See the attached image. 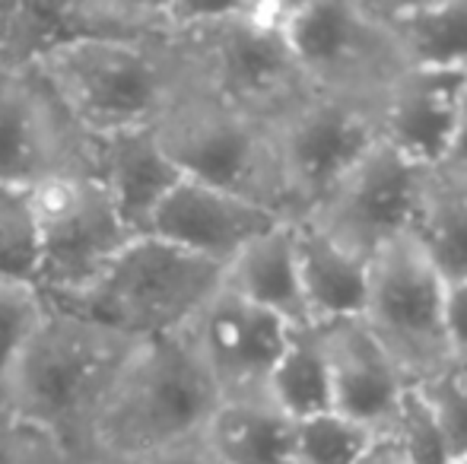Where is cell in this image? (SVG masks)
I'll use <instances>...</instances> for the list:
<instances>
[{
  "label": "cell",
  "instance_id": "obj_9",
  "mask_svg": "<svg viewBox=\"0 0 467 464\" xmlns=\"http://www.w3.org/2000/svg\"><path fill=\"white\" fill-rule=\"evenodd\" d=\"M36 286L48 305L83 296L134 232L96 175H61L29 191Z\"/></svg>",
  "mask_w": 467,
  "mask_h": 464
},
{
  "label": "cell",
  "instance_id": "obj_13",
  "mask_svg": "<svg viewBox=\"0 0 467 464\" xmlns=\"http://www.w3.org/2000/svg\"><path fill=\"white\" fill-rule=\"evenodd\" d=\"M175 38L166 4L143 0H77V4H6L0 64H36L83 42H153Z\"/></svg>",
  "mask_w": 467,
  "mask_h": 464
},
{
  "label": "cell",
  "instance_id": "obj_3",
  "mask_svg": "<svg viewBox=\"0 0 467 464\" xmlns=\"http://www.w3.org/2000/svg\"><path fill=\"white\" fill-rule=\"evenodd\" d=\"M223 395L185 335L134 344L93 433V464H130L201 439Z\"/></svg>",
  "mask_w": 467,
  "mask_h": 464
},
{
  "label": "cell",
  "instance_id": "obj_28",
  "mask_svg": "<svg viewBox=\"0 0 467 464\" xmlns=\"http://www.w3.org/2000/svg\"><path fill=\"white\" fill-rule=\"evenodd\" d=\"M388 436L400 449L407 464H451L449 446H445L442 433H439L417 385L407 388L404 401H400L398 414H394L391 427H388Z\"/></svg>",
  "mask_w": 467,
  "mask_h": 464
},
{
  "label": "cell",
  "instance_id": "obj_20",
  "mask_svg": "<svg viewBox=\"0 0 467 464\" xmlns=\"http://www.w3.org/2000/svg\"><path fill=\"white\" fill-rule=\"evenodd\" d=\"M400 70H467V0H372Z\"/></svg>",
  "mask_w": 467,
  "mask_h": 464
},
{
  "label": "cell",
  "instance_id": "obj_21",
  "mask_svg": "<svg viewBox=\"0 0 467 464\" xmlns=\"http://www.w3.org/2000/svg\"><path fill=\"white\" fill-rule=\"evenodd\" d=\"M201 442L216 464H296V423L265 395L223 397Z\"/></svg>",
  "mask_w": 467,
  "mask_h": 464
},
{
  "label": "cell",
  "instance_id": "obj_5",
  "mask_svg": "<svg viewBox=\"0 0 467 464\" xmlns=\"http://www.w3.org/2000/svg\"><path fill=\"white\" fill-rule=\"evenodd\" d=\"M223 271L226 267L156 235H137L83 296L55 309L74 312L134 344L172 337L223 290Z\"/></svg>",
  "mask_w": 467,
  "mask_h": 464
},
{
  "label": "cell",
  "instance_id": "obj_19",
  "mask_svg": "<svg viewBox=\"0 0 467 464\" xmlns=\"http://www.w3.org/2000/svg\"><path fill=\"white\" fill-rule=\"evenodd\" d=\"M96 179L124 226L134 235H147L150 220L182 181V172L166 156L156 130H130L96 140Z\"/></svg>",
  "mask_w": 467,
  "mask_h": 464
},
{
  "label": "cell",
  "instance_id": "obj_37",
  "mask_svg": "<svg viewBox=\"0 0 467 464\" xmlns=\"http://www.w3.org/2000/svg\"><path fill=\"white\" fill-rule=\"evenodd\" d=\"M462 376H464V378H467V363H464V366H462Z\"/></svg>",
  "mask_w": 467,
  "mask_h": 464
},
{
  "label": "cell",
  "instance_id": "obj_36",
  "mask_svg": "<svg viewBox=\"0 0 467 464\" xmlns=\"http://www.w3.org/2000/svg\"><path fill=\"white\" fill-rule=\"evenodd\" d=\"M451 464H467V452H464V455H458V459H451Z\"/></svg>",
  "mask_w": 467,
  "mask_h": 464
},
{
  "label": "cell",
  "instance_id": "obj_2",
  "mask_svg": "<svg viewBox=\"0 0 467 464\" xmlns=\"http://www.w3.org/2000/svg\"><path fill=\"white\" fill-rule=\"evenodd\" d=\"M166 13L191 80L213 99L271 121L308 93L280 36V0H169Z\"/></svg>",
  "mask_w": 467,
  "mask_h": 464
},
{
  "label": "cell",
  "instance_id": "obj_8",
  "mask_svg": "<svg viewBox=\"0 0 467 464\" xmlns=\"http://www.w3.org/2000/svg\"><path fill=\"white\" fill-rule=\"evenodd\" d=\"M277 23L308 93L375 102L400 70L372 0H280Z\"/></svg>",
  "mask_w": 467,
  "mask_h": 464
},
{
  "label": "cell",
  "instance_id": "obj_34",
  "mask_svg": "<svg viewBox=\"0 0 467 464\" xmlns=\"http://www.w3.org/2000/svg\"><path fill=\"white\" fill-rule=\"evenodd\" d=\"M357 464H407V459L400 455V449L394 446V439L388 433H379L375 439L369 442L363 455H359Z\"/></svg>",
  "mask_w": 467,
  "mask_h": 464
},
{
  "label": "cell",
  "instance_id": "obj_17",
  "mask_svg": "<svg viewBox=\"0 0 467 464\" xmlns=\"http://www.w3.org/2000/svg\"><path fill=\"white\" fill-rule=\"evenodd\" d=\"M318 331L331 366L334 410L375 436L388 433L410 388L407 376L363 322H344Z\"/></svg>",
  "mask_w": 467,
  "mask_h": 464
},
{
  "label": "cell",
  "instance_id": "obj_1",
  "mask_svg": "<svg viewBox=\"0 0 467 464\" xmlns=\"http://www.w3.org/2000/svg\"><path fill=\"white\" fill-rule=\"evenodd\" d=\"M134 341L48 305V315L13 366L0 407L64 449L74 464H93L99 414L128 363Z\"/></svg>",
  "mask_w": 467,
  "mask_h": 464
},
{
  "label": "cell",
  "instance_id": "obj_10",
  "mask_svg": "<svg viewBox=\"0 0 467 464\" xmlns=\"http://www.w3.org/2000/svg\"><path fill=\"white\" fill-rule=\"evenodd\" d=\"M445 280L432 271L413 235L372 254L363 325L410 385L455 369L442 325Z\"/></svg>",
  "mask_w": 467,
  "mask_h": 464
},
{
  "label": "cell",
  "instance_id": "obj_14",
  "mask_svg": "<svg viewBox=\"0 0 467 464\" xmlns=\"http://www.w3.org/2000/svg\"><path fill=\"white\" fill-rule=\"evenodd\" d=\"M293 328L280 315L245 303L235 293L220 290L182 335L207 366L223 397L265 395L267 376L283 350L289 347Z\"/></svg>",
  "mask_w": 467,
  "mask_h": 464
},
{
  "label": "cell",
  "instance_id": "obj_32",
  "mask_svg": "<svg viewBox=\"0 0 467 464\" xmlns=\"http://www.w3.org/2000/svg\"><path fill=\"white\" fill-rule=\"evenodd\" d=\"M130 464H216L213 459L207 455L201 439H191V442H182V446H172V449H162L156 455H147L140 461H130Z\"/></svg>",
  "mask_w": 467,
  "mask_h": 464
},
{
  "label": "cell",
  "instance_id": "obj_26",
  "mask_svg": "<svg viewBox=\"0 0 467 464\" xmlns=\"http://www.w3.org/2000/svg\"><path fill=\"white\" fill-rule=\"evenodd\" d=\"M36 284V230L29 191L0 185V286Z\"/></svg>",
  "mask_w": 467,
  "mask_h": 464
},
{
  "label": "cell",
  "instance_id": "obj_27",
  "mask_svg": "<svg viewBox=\"0 0 467 464\" xmlns=\"http://www.w3.org/2000/svg\"><path fill=\"white\" fill-rule=\"evenodd\" d=\"M48 315V303L36 284H4L0 286V395L13 366L29 347L32 335Z\"/></svg>",
  "mask_w": 467,
  "mask_h": 464
},
{
  "label": "cell",
  "instance_id": "obj_12",
  "mask_svg": "<svg viewBox=\"0 0 467 464\" xmlns=\"http://www.w3.org/2000/svg\"><path fill=\"white\" fill-rule=\"evenodd\" d=\"M432 179V172L379 140L340 181L337 191L306 220L318 223L353 252L372 258L391 242L413 235Z\"/></svg>",
  "mask_w": 467,
  "mask_h": 464
},
{
  "label": "cell",
  "instance_id": "obj_29",
  "mask_svg": "<svg viewBox=\"0 0 467 464\" xmlns=\"http://www.w3.org/2000/svg\"><path fill=\"white\" fill-rule=\"evenodd\" d=\"M417 391L423 395L426 407H430L451 459L464 455L467 452V378L462 376V369L439 372V376L420 382Z\"/></svg>",
  "mask_w": 467,
  "mask_h": 464
},
{
  "label": "cell",
  "instance_id": "obj_24",
  "mask_svg": "<svg viewBox=\"0 0 467 464\" xmlns=\"http://www.w3.org/2000/svg\"><path fill=\"white\" fill-rule=\"evenodd\" d=\"M413 242L445 284L467 277V181L449 175L432 179Z\"/></svg>",
  "mask_w": 467,
  "mask_h": 464
},
{
  "label": "cell",
  "instance_id": "obj_30",
  "mask_svg": "<svg viewBox=\"0 0 467 464\" xmlns=\"http://www.w3.org/2000/svg\"><path fill=\"white\" fill-rule=\"evenodd\" d=\"M0 464H74L57 442L0 407Z\"/></svg>",
  "mask_w": 467,
  "mask_h": 464
},
{
  "label": "cell",
  "instance_id": "obj_7",
  "mask_svg": "<svg viewBox=\"0 0 467 464\" xmlns=\"http://www.w3.org/2000/svg\"><path fill=\"white\" fill-rule=\"evenodd\" d=\"M267 124L283 204L293 220L312 217L381 140L375 102L353 96L306 93Z\"/></svg>",
  "mask_w": 467,
  "mask_h": 464
},
{
  "label": "cell",
  "instance_id": "obj_11",
  "mask_svg": "<svg viewBox=\"0 0 467 464\" xmlns=\"http://www.w3.org/2000/svg\"><path fill=\"white\" fill-rule=\"evenodd\" d=\"M61 175H96V140L36 64H0V185L32 191Z\"/></svg>",
  "mask_w": 467,
  "mask_h": 464
},
{
  "label": "cell",
  "instance_id": "obj_23",
  "mask_svg": "<svg viewBox=\"0 0 467 464\" xmlns=\"http://www.w3.org/2000/svg\"><path fill=\"white\" fill-rule=\"evenodd\" d=\"M265 397L293 423L331 414V366H327L325 341H321L318 328L296 331L274 372L267 376Z\"/></svg>",
  "mask_w": 467,
  "mask_h": 464
},
{
  "label": "cell",
  "instance_id": "obj_35",
  "mask_svg": "<svg viewBox=\"0 0 467 464\" xmlns=\"http://www.w3.org/2000/svg\"><path fill=\"white\" fill-rule=\"evenodd\" d=\"M4 13H6V4H0V38H4Z\"/></svg>",
  "mask_w": 467,
  "mask_h": 464
},
{
  "label": "cell",
  "instance_id": "obj_22",
  "mask_svg": "<svg viewBox=\"0 0 467 464\" xmlns=\"http://www.w3.org/2000/svg\"><path fill=\"white\" fill-rule=\"evenodd\" d=\"M223 290L274 312L293 328H312L296 264L293 220L242 248L223 271Z\"/></svg>",
  "mask_w": 467,
  "mask_h": 464
},
{
  "label": "cell",
  "instance_id": "obj_4",
  "mask_svg": "<svg viewBox=\"0 0 467 464\" xmlns=\"http://www.w3.org/2000/svg\"><path fill=\"white\" fill-rule=\"evenodd\" d=\"M36 67L93 140L153 130L191 83L175 38L67 45Z\"/></svg>",
  "mask_w": 467,
  "mask_h": 464
},
{
  "label": "cell",
  "instance_id": "obj_15",
  "mask_svg": "<svg viewBox=\"0 0 467 464\" xmlns=\"http://www.w3.org/2000/svg\"><path fill=\"white\" fill-rule=\"evenodd\" d=\"M467 70H398L375 99L379 137L420 169L439 175L455 143Z\"/></svg>",
  "mask_w": 467,
  "mask_h": 464
},
{
  "label": "cell",
  "instance_id": "obj_6",
  "mask_svg": "<svg viewBox=\"0 0 467 464\" xmlns=\"http://www.w3.org/2000/svg\"><path fill=\"white\" fill-rule=\"evenodd\" d=\"M153 130L182 179L258 201L289 217L267 121L213 99L191 80Z\"/></svg>",
  "mask_w": 467,
  "mask_h": 464
},
{
  "label": "cell",
  "instance_id": "obj_18",
  "mask_svg": "<svg viewBox=\"0 0 467 464\" xmlns=\"http://www.w3.org/2000/svg\"><path fill=\"white\" fill-rule=\"evenodd\" d=\"M293 242L308 325L331 328L344 322H363L372 258L353 252L312 220H293Z\"/></svg>",
  "mask_w": 467,
  "mask_h": 464
},
{
  "label": "cell",
  "instance_id": "obj_31",
  "mask_svg": "<svg viewBox=\"0 0 467 464\" xmlns=\"http://www.w3.org/2000/svg\"><path fill=\"white\" fill-rule=\"evenodd\" d=\"M442 325H445V341L455 369L467 363V277L445 284V303H442Z\"/></svg>",
  "mask_w": 467,
  "mask_h": 464
},
{
  "label": "cell",
  "instance_id": "obj_25",
  "mask_svg": "<svg viewBox=\"0 0 467 464\" xmlns=\"http://www.w3.org/2000/svg\"><path fill=\"white\" fill-rule=\"evenodd\" d=\"M372 439L375 433L331 410L296 423V464H357Z\"/></svg>",
  "mask_w": 467,
  "mask_h": 464
},
{
  "label": "cell",
  "instance_id": "obj_16",
  "mask_svg": "<svg viewBox=\"0 0 467 464\" xmlns=\"http://www.w3.org/2000/svg\"><path fill=\"white\" fill-rule=\"evenodd\" d=\"M289 220L293 217L258 201L182 179L153 213L147 235L226 267L242 248Z\"/></svg>",
  "mask_w": 467,
  "mask_h": 464
},
{
  "label": "cell",
  "instance_id": "obj_33",
  "mask_svg": "<svg viewBox=\"0 0 467 464\" xmlns=\"http://www.w3.org/2000/svg\"><path fill=\"white\" fill-rule=\"evenodd\" d=\"M439 175L467 181V96H464V106H462V118H458V130H455V143H451L449 162H445V169Z\"/></svg>",
  "mask_w": 467,
  "mask_h": 464
}]
</instances>
